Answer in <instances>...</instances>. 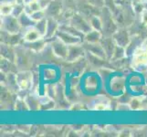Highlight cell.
Returning <instances> with one entry per match:
<instances>
[{
  "label": "cell",
  "mask_w": 147,
  "mask_h": 137,
  "mask_svg": "<svg viewBox=\"0 0 147 137\" xmlns=\"http://www.w3.org/2000/svg\"><path fill=\"white\" fill-rule=\"evenodd\" d=\"M146 1H147V0H141V2H143V3L144 2H146Z\"/></svg>",
  "instance_id": "obj_38"
},
{
  "label": "cell",
  "mask_w": 147,
  "mask_h": 137,
  "mask_svg": "<svg viewBox=\"0 0 147 137\" xmlns=\"http://www.w3.org/2000/svg\"><path fill=\"white\" fill-rule=\"evenodd\" d=\"M144 9L147 10V1L146 2H144Z\"/></svg>",
  "instance_id": "obj_36"
},
{
  "label": "cell",
  "mask_w": 147,
  "mask_h": 137,
  "mask_svg": "<svg viewBox=\"0 0 147 137\" xmlns=\"http://www.w3.org/2000/svg\"><path fill=\"white\" fill-rule=\"evenodd\" d=\"M76 8H77L76 12L80 13L89 21L94 16H100L101 9L100 7H96L94 5L85 1V0H78V1H76Z\"/></svg>",
  "instance_id": "obj_2"
},
{
  "label": "cell",
  "mask_w": 147,
  "mask_h": 137,
  "mask_svg": "<svg viewBox=\"0 0 147 137\" xmlns=\"http://www.w3.org/2000/svg\"><path fill=\"white\" fill-rule=\"evenodd\" d=\"M1 4H16V0H1Z\"/></svg>",
  "instance_id": "obj_34"
},
{
  "label": "cell",
  "mask_w": 147,
  "mask_h": 137,
  "mask_svg": "<svg viewBox=\"0 0 147 137\" xmlns=\"http://www.w3.org/2000/svg\"><path fill=\"white\" fill-rule=\"evenodd\" d=\"M16 78L20 90H29L33 87V73L29 70H19L16 73Z\"/></svg>",
  "instance_id": "obj_5"
},
{
  "label": "cell",
  "mask_w": 147,
  "mask_h": 137,
  "mask_svg": "<svg viewBox=\"0 0 147 137\" xmlns=\"http://www.w3.org/2000/svg\"><path fill=\"white\" fill-rule=\"evenodd\" d=\"M113 38L117 45L126 48L131 40V35L127 28H119L117 31L113 34Z\"/></svg>",
  "instance_id": "obj_9"
},
{
  "label": "cell",
  "mask_w": 147,
  "mask_h": 137,
  "mask_svg": "<svg viewBox=\"0 0 147 137\" xmlns=\"http://www.w3.org/2000/svg\"><path fill=\"white\" fill-rule=\"evenodd\" d=\"M69 25H71V26H73L78 30H80V32L84 33L85 35L92 30V25H90L89 20H87L78 12H76L74 14V16L72 17V18L70 19Z\"/></svg>",
  "instance_id": "obj_6"
},
{
  "label": "cell",
  "mask_w": 147,
  "mask_h": 137,
  "mask_svg": "<svg viewBox=\"0 0 147 137\" xmlns=\"http://www.w3.org/2000/svg\"><path fill=\"white\" fill-rule=\"evenodd\" d=\"M23 40V34L22 32L11 34L6 31H2L1 30V41L2 43H6L13 47H17Z\"/></svg>",
  "instance_id": "obj_10"
},
{
  "label": "cell",
  "mask_w": 147,
  "mask_h": 137,
  "mask_svg": "<svg viewBox=\"0 0 147 137\" xmlns=\"http://www.w3.org/2000/svg\"><path fill=\"white\" fill-rule=\"evenodd\" d=\"M55 37H57L58 38H59L61 41H63L65 44H67L68 46L69 45H74V44H80L82 43L84 40L78 37H75L73 35L69 34L66 31H63V30H59L58 29V31L56 32Z\"/></svg>",
  "instance_id": "obj_12"
},
{
  "label": "cell",
  "mask_w": 147,
  "mask_h": 137,
  "mask_svg": "<svg viewBox=\"0 0 147 137\" xmlns=\"http://www.w3.org/2000/svg\"><path fill=\"white\" fill-rule=\"evenodd\" d=\"M142 21H143L144 24H146L147 25V10L146 9H144V11H143V13L141 14V16H140V18H139Z\"/></svg>",
  "instance_id": "obj_33"
},
{
  "label": "cell",
  "mask_w": 147,
  "mask_h": 137,
  "mask_svg": "<svg viewBox=\"0 0 147 137\" xmlns=\"http://www.w3.org/2000/svg\"><path fill=\"white\" fill-rule=\"evenodd\" d=\"M50 39V48H51L52 52L55 56H57L58 58L62 59L63 60L66 59L68 56L69 51V46L65 44L63 41H61L57 37H53Z\"/></svg>",
  "instance_id": "obj_4"
},
{
  "label": "cell",
  "mask_w": 147,
  "mask_h": 137,
  "mask_svg": "<svg viewBox=\"0 0 147 137\" xmlns=\"http://www.w3.org/2000/svg\"><path fill=\"white\" fill-rule=\"evenodd\" d=\"M47 31L46 35H45V38L49 39L53 37H55L56 32L58 31V29L59 28V23L58 22V20L54 18H47Z\"/></svg>",
  "instance_id": "obj_18"
},
{
  "label": "cell",
  "mask_w": 147,
  "mask_h": 137,
  "mask_svg": "<svg viewBox=\"0 0 147 137\" xmlns=\"http://www.w3.org/2000/svg\"><path fill=\"white\" fill-rule=\"evenodd\" d=\"M31 1H33V0H25V4H27L28 2H31Z\"/></svg>",
  "instance_id": "obj_37"
},
{
  "label": "cell",
  "mask_w": 147,
  "mask_h": 137,
  "mask_svg": "<svg viewBox=\"0 0 147 137\" xmlns=\"http://www.w3.org/2000/svg\"><path fill=\"white\" fill-rule=\"evenodd\" d=\"M24 9H25V5H20V4H15L14 7H13V11H12V16L15 18H19L21 16V14L24 13Z\"/></svg>",
  "instance_id": "obj_28"
},
{
  "label": "cell",
  "mask_w": 147,
  "mask_h": 137,
  "mask_svg": "<svg viewBox=\"0 0 147 137\" xmlns=\"http://www.w3.org/2000/svg\"><path fill=\"white\" fill-rule=\"evenodd\" d=\"M125 57H127V56H126L125 48L117 45V46H116V48H115L114 53L113 55V58L111 59V61H114V60H118V59H123Z\"/></svg>",
  "instance_id": "obj_23"
},
{
  "label": "cell",
  "mask_w": 147,
  "mask_h": 137,
  "mask_svg": "<svg viewBox=\"0 0 147 137\" xmlns=\"http://www.w3.org/2000/svg\"><path fill=\"white\" fill-rule=\"evenodd\" d=\"M100 44L105 50L107 59L111 60V59L113 58V55L114 53L116 46H117L115 40L113 39V37H102V38L100 40Z\"/></svg>",
  "instance_id": "obj_14"
},
{
  "label": "cell",
  "mask_w": 147,
  "mask_h": 137,
  "mask_svg": "<svg viewBox=\"0 0 147 137\" xmlns=\"http://www.w3.org/2000/svg\"><path fill=\"white\" fill-rule=\"evenodd\" d=\"M143 104H144V99H140V98H131L129 103L131 110H139L142 108Z\"/></svg>",
  "instance_id": "obj_27"
},
{
  "label": "cell",
  "mask_w": 147,
  "mask_h": 137,
  "mask_svg": "<svg viewBox=\"0 0 147 137\" xmlns=\"http://www.w3.org/2000/svg\"><path fill=\"white\" fill-rule=\"evenodd\" d=\"M30 17H31V18L33 20H35V21L37 22V21H38V20H41L44 18H46V14H45V11L43 9H40V10H38V11L33 13Z\"/></svg>",
  "instance_id": "obj_30"
},
{
  "label": "cell",
  "mask_w": 147,
  "mask_h": 137,
  "mask_svg": "<svg viewBox=\"0 0 147 137\" xmlns=\"http://www.w3.org/2000/svg\"><path fill=\"white\" fill-rule=\"evenodd\" d=\"M111 87L113 88V90H121L124 88V79L123 78H115L113 82V84H111Z\"/></svg>",
  "instance_id": "obj_26"
},
{
  "label": "cell",
  "mask_w": 147,
  "mask_h": 137,
  "mask_svg": "<svg viewBox=\"0 0 147 137\" xmlns=\"http://www.w3.org/2000/svg\"><path fill=\"white\" fill-rule=\"evenodd\" d=\"M24 30H25L24 32H22V31H20V32H22V34H23V39L25 40V41L32 42V41H36V40H38V39H40V38H44L35 27L29 28L24 29Z\"/></svg>",
  "instance_id": "obj_17"
},
{
  "label": "cell",
  "mask_w": 147,
  "mask_h": 137,
  "mask_svg": "<svg viewBox=\"0 0 147 137\" xmlns=\"http://www.w3.org/2000/svg\"><path fill=\"white\" fill-rule=\"evenodd\" d=\"M47 18H44L43 19L41 20H38L37 21L36 25H35V28H36L39 33L42 35L43 37H45V35H46V31H47Z\"/></svg>",
  "instance_id": "obj_25"
},
{
  "label": "cell",
  "mask_w": 147,
  "mask_h": 137,
  "mask_svg": "<svg viewBox=\"0 0 147 137\" xmlns=\"http://www.w3.org/2000/svg\"><path fill=\"white\" fill-rule=\"evenodd\" d=\"M18 21L20 23V26H21V29H27L29 28L35 27V25L37 23L35 20L31 18L29 15L26 14L25 12L22 13L21 16L18 18Z\"/></svg>",
  "instance_id": "obj_20"
},
{
  "label": "cell",
  "mask_w": 147,
  "mask_h": 137,
  "mask_svg": "<svg viewBox=\"0 0 147 137\" xmlns=\"http://www.w3.org/2000/svg\"><path fill=\"white\" fill-rule=\"evenodd\" d=\"M85 53H86V49H84L82 43L69 45L68 56H67V58H66L65 60L67 62L77 61V60L85 57Z\"/></svg>",
  "instance_id": "obj_7"
},
{
  "label": "cell",
  "mask_w": 147,
  "mask_h": 137,
  "mask_svg": "<svg viewBox=\"0 0 147 137\" xmlns=\"http://www.w3.org/2000/svg\"><path fill=\"white\" fill-rule=\"evenodd\" d=\"M18 66L15 65V62L10 61V60L1 57V72L6 74L8 73H17Z\"/></svg>",
  "instance_id": "obj_19"
},
{
  "label": "cell",
  "mask_w": 147,
  "mask_h": 137,
  "mask_svg": "<svg viewBox=\"0 0 147 137\" xmlns=\"http://www.w3.org/2000/svg\"><path fill=\"white\" fill-rule=\"evenodd\" d=\"M101 38H102V34L98 30L92 29V31H90L85 35L84 41L90 42V43H98L100 42Z\"/></svg>",
  "instance_id": "obj_21"
},
{
  "label": "cell",
  "mask_w": 147,
  "mask_h": 137,
  "mask_svg": "<svg viewBox=\"0 0 147 137\" xmlns=\"http://www.w3.org/2000/svg\"><path fill=\"white\" fill-rule=\"evenodd\" d=\"M144 38L138 35H134V36H131V40L128 44L127 47L125 48L126 50V56L129 58H131L133 56L134 52L136 50V49H138L140 46L144 42Z\"/></svg>",
  "instance_id": "obj_15"
},
{
  "label": "cell",
  "mask_w": 147,
  "mask_h": 137,
  "mask_svg": "<svg viewBox=\"0 0 147 137\" xmlns=\"http://www.w3.org/2000/svg\"><path fill=\"white\" fill-rule=\"evenodd\" d=\"M49 42V39L42 38L40 39H38L36 41H32V42H28V41H25L23 39L22 42L20 43V45H22L23 47H25L26 49L31 50L34 53H38L40 51L45 49V46H47V43Z\"/></svg>",
  "instance_id": "obj_11"
},
{
  "label": "cell",
  "mask_w": 147,
  "mask_h": 137,
  "mask_svg": "<svg viewBox=\"0 0 147 137\" xmlns=\"http://www.w3.org/2000/svg\"><path fill=\"white\" fill-rule=\"evenodd\" d=\"M15 4H1V16L11 15Z\"/></svg>",
  "instance_id": "obj_29"
},
{
  "label": "cell",
  "mask_w": 147,
  "mask_h": 137,
  "mask_svg": "<svg viewBox=\"0 0 147 137\" xmlns=\"http://www.w3.org/2000/svg\"><path fill=\"white\" fill-rule=\"evenodd\" d=\"M90 23L92 25V29L98 30V31L101 32L102 31V22L100 16H94L90 19Z\"/></svg>",
  "instance_id": "obj_24"
},
{
  "label": "cell",
  "mask_w": 147,
  "mask_h": 137,
  "mask_svg": "<svg viewBox=\"0 0 147 137\" xmlns=\"http://www.w3.org/2000/svg\"><path fill=\"white\" fill-rule=\"evenodd\" d=\"M16 4L25 5V0H16Z\"/></svg>",
  "instance_id": "obj_35"
},
{
  "label": "cell",
  "mask_w": 147,
  "mask_h": 137,
  "mask_svg": "<svg viewBox=\"0 0 147 137\" xmlns=\"http://www.w3.org/2000/svg\"><path fill=\"white\" fill-rule=\"evenodd\" d=\"M41 9L39 6V3H38V0H33L31 2H28L27 4H25V9H24V12L31 16V15L35 12L38 11V10Z\"/></svg>",
  "instance_id": "obj_22"
},
{
  "label": "cell",
  "mask_w": 147,
  "mask_h": 137,
  "mask_svg": "<svg viewBox=\"0 0 147 137\" xmlns=\"http://www.w3.org/2000/svg\"><path fill=\"white\" fill-rule=\"evenodd\" d=\"M1 57L7 59L12 62L16 61L17 59V49L13 46L6 43L1 44Z\"/></svg>",
  "instance_id": "obj_16"
},
{
  "label": "cell",
  "mask_w": 147,
  "mask_h": 137,
  "mask_svg": "<svg viewBox=\"0 0 147 137\" xmlns=\"http://www.w3.org/2000/svg\"><path fill=\"white\" fill-rule=\"evenodd\" d=\"M51 1L52 0H38V3H39V6L41 7V9L45 10L49 7V5L50 4Z\"/></svg>",
  "instance_id": "obj_32"
},
{
  "label": "cell",
  "mask_w": 147,
  "mask_h": 137,
  "mask_svg": "<svg viewBox=\"0 0 147 137\" xmlns=\"http://www.w3.org/2000/svg\"><path fill=\"white\" fill-rule=\"evenodd\" d=\"M82 45H83L84 49L87 50V51H90V53H92V54H94L96 56H98V57L108 59L107 56H106V53H105V50H104L102 46H101L100 42H98V43H90V42L83 41Z\"/></svg>",
  "instance_id": "obj_13"
},
{
  "label": "cell",
  "mask_w": 147,
  "mask_h": 137,
  "mask_svg": "<svg viewBox=\"0 0 147 137\" xmlns=\"http://www.w3.org/2000/svg\"><path fill=\"white\" fill-rule=\"evenodd\" d=\"M85 1H87V2L92 4V5H94V6L98 7H100V8L105 6L104 0H85Z\"/></svg>",
  "instance_id": "obj_31"
},
{
  "label": "cell",
  "mask_w": 147,
  "mask_h": 137,
  "mask_svg": "<svg viewBox=\"0 0 147 137\" xmlns=\"http://www.w3.org/2000/svg\"><path fill=\"white\" fill-rule=\"evenodd\" d=\"M64 5L62 0H52L49 7L44 10L46 14V18H57L59 14L63 10Z\"/></svg>",
  "instance_id": "obj_8"
},
{
  "label": "cell",
  "mask_w": 147,
  "mask_h": 137,
  "mask_svg": "<svg viewBox=\"0 0 147 137\" xmlns=\"http://www.w3.org/2000/svg\"><path fill=\"white\" fill-rule=\"evenodd\" d=\"M100 17L102 22V31H101L102 37H113L119 27L114 21L111 10L105 6L102 7L100 9Z\"/></svg>",
  "instance_id": "obj_1"
},
{
  "label": "cell",
  "mask_w": 147,
  "mask_h": 137,
  "mask_svg": "<svg viewBox=\"0 0 147 137\" xmlns=\"http://www.w3.org/2000/svg\"><path fill=\"white\" fill-rule=\"evenodd\" d=\"M1 30L11 34L19 33L21 31V26L18 18L13 17L12 15L1 16Z\"/></svg>",
  "instance_id": "obj_3"
}]
</instances>
